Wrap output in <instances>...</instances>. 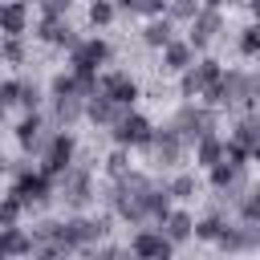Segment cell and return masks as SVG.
<instances>
[{"mask_svg":"<svg viewBox=\"0 0 260 260\" xmlns=\"http://www.w3.org/2000/svg\"><path fill=\"white\" fill-rule=\"evenodd\" d=\"M8 175H12L8 195L20 199L24 211H32V207H49V203L57 199V195H53V179H45V175L32 167V158H16V162H8Z\"/></svg>","mask_w":260,"mask_h":260,"instance_id":"cell-1","label":"cell"},{"mask_svg":"<svg viewBox=\"0 0 260 260\" xmlns=\"http://www.w3.org/2000/svg\"><path fill=\"white\" fill-rule=\"evenodd\" d=\"M102 240H110V215H65L61 219V252L69 256V252H81V248H93V244H102Z\"/></svg>","mask_w":260,"mask_h":260,"instance_id":"cell-2","label":"cell"},{"mask_svg":"<svg viewBox=\"0 0 260 260\" xmlns=\"http://www.w3.org/2000/svg\"><path fill=\"white\" fill-rule=\"evenodd\" d=\"M53 195L65 203V211L69 215H81L93 199H98V187H93V171L85 167V162H73L57 183H53Z\"/></svg>","mask_w":260,"mask_h":260,"instance_id":"cell-3","label":"cell"},{"mask_svg":"<svg viewBox=\"0 0 260 260\" xmlns=\"http://www.w3.org/2000/svg\"><path fill=\"white\" fill-rule=\"evenodd\" d=\"M73 162H77V138H73L69 130H53V134H49V142L41 146V154H37V162H32V167H37L45 179H53V183H57Z\"/></svg>","mask_w":260,"mask_h":260,"instance_id":"cell-4","label":"cell"},{"mask_svg":"<svg viewBox=\"0 0 260 260\" xmlns=\"http://www.w3.org/2000/svg\"><path fill=\"white\" fill-rule=\"evenodd\" d=\"M171 126H175V134H179V138L187 142V150H191V142H199L203 134H215V130H219V114L207 110V106H199V102H183V106L175 110Z\"/></svg>","mask_w":260,"mask_h":260,"instance_id":"cell-5","label":"cell"},{"mask_svg":"<svg viewBox=\"0 0 260 260\" xmlns=\"http://www.w3.org/2000/svg\"><path fill=\"white\" fill-rule=\"evenodd\" d=\"M98 93L106 102H114L118 110H134V102L142 98V85L130 69H102L98 73Z\"/></svg>","mask_w":260,"mask_h":260,"instance_id":"cell-6","label":"cell"},{"mask_svg":"<svg viewBox=\"0 0 260 260\" xmlns=\"http://www.w3.org/2000/svg\"><path fill=\"white\" fill-rule=\"evenodd\" d=\"M150 134H154V122H150L146 114H138V110H126V114L110 126V142H114L118 150H146Z\"/></svg>","mask_w":260,"mask_h":260,"instance_id":"cell-7","label":"cell"},{"mask_svg":"<svg viewBox=\"0 0 260 260\" xmlns=\"http://www.w3.org/2000/svg\"><path fill=\"white\" fill-rule=\"evenodd\" d=\"M219 73H223V65H219L215 57H195V65L179 73V98L199 102V98H203V93L219 81Z\"/></svg>","mask_w":260,"mask_h":260,"instance_id":"cell-8","label":"cell"},{"mask_svg":"<svg viewBox=\"0 0 260 260\" xmlns=\"http://www.w3.org/2000/svg\"><path fill=\"white\" fill-rule=\"evenodd\" d=\"M49 134H53V126H49L45 110L20 114V122L12 126V138H16V146H20V154H24V158H37V154H41V146L49 142Z\"/></svg>","mask_w":260,"mask_h":260,"instance_id":"cell-9","label":"cell"},{"mask_svg":"<svg viewBox=\"0 0 260 260\" xmlns=\"http://www.w3.org/2000/svg\"><path fill=\"white\" fill-rule=\"evenodd\" d=\"M146 158H150L154 167H179V162L187 158V142L175 134L171 122H167V126H154V134H150V142H146Z\"/></svg>","mask_w":260,"mask_h":260,"instance_id":"cell-10","label":"cell"},{"mask_svg":"<svg viewBox=\"0 0 260 260\" xmlns=\"http://www.w3.org/2000/svg\"><path fill=\"white\" fill-rule=\"evenodd\" d=\"M110 61H114V45L106 37H81L69 49V65L65 69H98L102 73V65H110Z\"/></svg>","mask_w":260,"mask_h":260,"instance_id":"cell-11","label":"cell"},{"mask_svg":"<svg viewBox=\"0 0 260 260\" xmlns=\"http://www.w3.org/2000/svg\"><path fill=\"white\" fill-rule=\"evenodd\" d=\"M130 256L134 260H175V248L167 244V236L158 232V228H150V223H142V228H134V236H130Z\"/></svg>","mask_w":260,"mask_h":260,"instance_id":"cell-12","label":"cell"},{"mask_svg":"<svg viewBox=\"0 0 260 260\" xmlns=\"http://www.w3.org/2000/svg\"><path fill=\"white\" fill-rule=\"evenodd\" d=\"M215 248H219L223 256H252V252L260 248V228H252V223H236V219H228V228L219 232V240H215Z\"/></svg>","mask_w":260,"mask_h":260,"instance_id":"cell-13","label":"cell"},{"mask_svg":"<svg viewBox=\"0 0 260 260\" xmlns=\"http://www.w3.org/2000/svg\"><path fill=\"white\" fill-rule=\"evenodd\" d=\"M219 32H223V12H215V8H199L195 20L187 24V37H183V41H187L195 53H207L211 41H215Z\"/></svg>","mask_w":260,"mask_h":260,"instance_id":"cell-14","label":"cell"},{"mask_svg":"<svg viewBox=\"0 0 260 260\" xmlns=\"http://www.w3.org/2000/svg\"><path fill=\"white\" fill-rule=\"evenodd\" d=\"M32 37L41 41V45H53V49H73L81 37H77V28L69 24V16H61V20H37V28H32Z\"/></svg>","mask_w":260,"mask_h":260,"instance_id":"cell-15","label":"cell"},{"mask_svg":"<svg viewBox=\"0 0 260 260\" xmlns=\"http://www.w3.org/2000/svg\"><path fill=\"white\" fill-rule=\"evenodd\" d=\"M81 110H85V98H49V126L53 130H69L81 122Z\"/></svg>","mask_w":260,"mask_h":260,"instance_id":"cell-16","label":"cell"},{"mask_svg":"<svg viewBox=\"0 0 260 260\" xmlns=\"http://www.w3.org/2000/svg\"><path fill=\"white\" fill-rule=\"evenodd\" d=\"M191 228H195V215H191L187 207H171V211L162 215V223H158V232L167 236V244H171V248L187 244V240H191Z\"/></svg>","mask_w":260,"mask_h":260,"instance_id":"cell-17","label":"cell"},{"mask_svg":"<svg viewBox=\"0 0 260 260\" xmlns=\"http://www.w3.org/2000/svg\"><path fill=\"white\" fill-rule=\"evenodd\" d=\"M158 53H162V65H158V69H162V73H175V77H179L183 69H191V65H195V57H199L183 37H175V41H171V45H162Z\"/></svg>","mask_w":260,"mask_h":260,"instance_id":"cell-18","label":"cell"},{"mask_svg":"<svg viewBox=\"0 0 260 260\" xmlns=\"http://www.w3.org/2000/svg\"><path fill=\"white\" fill-rule=\"evenodd\" d=\"M122 114H126V110H118V106L106 102L102 93H89V98H85V110H81V122H93L98 130H110Z\"/></svg>","mask_w":260,"mask_h":260,"instance_id":"cell-19","label":"cell"},{"mask_svg":"<svg viewBox=\"0 0 260 260\" xmlns=\"http://www.w3.org/2000/svg\"><path fill=\"white\" fill-rule=\"evenodd\" d=\"M236 146H244L252 158H260V118L256 114H240L236 122H232V134H228Z\"/></svg>","mask_w":260,"mask_h":260,"instance_id":"cell-20","label":"cell"},{"mask_svg":"<svg viewBox=\"0 0 260 260\" xmlns=\"http://www.w3.org/2000/svg\"><path fill=\"white\" fill-rule=\"evenodd\" d=\"M28 32V4L0 0V37H24Z\"/></svg>","mask_w":260,"mask_h":260,"instance_id":"cell-21","label":"cell"},{"mask_svg":"<svg viewBox=\"0 0 260 260\" xmlns=\"http://www.w3.org/2000/svg\"><path fill=\"white\" fill-rule=\"evenodd\" d=\"M32 252V236L28 228H0V256L8 260H24Z\"/></svg>","mask_w":260,"mask_h":260,"instance_id":"cell-22","label":"cell"},{"mask_svg":"<svg viewBox=\"0 0 260 260\" xmlns=\"http://www.w3.org/2000/svg\"><path fill=\"white\" fill-rule=\"evenodd\" d=\"M191 154H195V167H215V162H223V134L215 130V134H203L199 142H191Z\"/></svg>","mask_w":260,"mask_h":260,"instance_id":"cell-23","label":"cell"},{"mask_svg":"<svg viewBox=\"0 0 260 260\" xmlns=\"http://www.w3.org/2000/svg\"><path fill=\"white\" fill-rule=\"evenodd\" d=\"M162 191L171 195V203H191V199H199V179H195V171H179L162 183Z\"/></svg>","mask_w":260,"mask_h":260,"instance_id":"cell-24","label":"cell"},{"mask_svg":"<svg viewBox=\"0 0 260 260\" xmlns=\"http://www.w3.org/2000/svg\"><path fill=\"white\" fill-rule=\"evenodd\" d=\"M138 41H142L146 49H162V45H171V41H175V24H171L167 16H150V20L142 24Z\"/></svg>","mask_w":260,"mask_h":260,"instance_id":"cell-25","label":"cell"},{"mask_svg":"<svg viewBox=\"0 0 260 260\" xmlns=\"http://www.w3.org/2000/svg\"><path fill=\"white\" fill-rule=\"evenodd\" d=\"M232 215H236V223H252V228H260V191H256V187L240 191L236 203H232Z\"/></svg>","mask_w":260,"mask_h":260,"instance_id":"cell-26","label":"cell"},{"mask_svg":"<svg viewBox=\"0 0 260 260\" xmlns=\"http://www.w3.org/2000/svg\"><path fill=\"white\" fill-rule=\"evenodd\" d=\"M228 219H232V215H215V211H207L203 219H195V228H191V240L215 244V240H219V232L228 228Z\"/></svg>","mask_w":260,"mask_h":260,"instance_id":"cell-27","label":"cell"},{"mask_svg":"<svg viewBox=\"0 0 260 260\" xmlns=\"http://www.w3.org/2000/svg\"><path fill=\"white\" fill-rule=\"evenodd\" d=\"M195 12H199V0H167V8H162V16H167L175 28H187V24L195 20Z\"/></svg>","mask_w":260,"mask_h":260,"instance_id":"cell-28","label":"cell"},{"mask_svg":"<svg viewBox=\"0 0 260 260\" xmlns=\"http://www.w3.org/2000/svg\"><path fill=\"white\" fill-rule=\"evenodd\" d=\"M130 167H134V162H130V150H118V146L102 158V171H106V179H110V183H118L122 175H130Z\"/></svg>","mask_w":260,"mask_h":260,"instance_id":"cell-29","label":"cell"},{"mask_svg":"<svg viewBox=\"0 0 260 260\" xmlns=\"http://www.w3.org/2000/svg\"><path fill=\"white\" fill-rule=\"evenodd\" d=\"M81 256H85V260H134L126 244H110V240H102V244H93V248H81Z\"/></svg>","mask_w":260,"mask_h":260,"instance_id":"cell-30","label":"cell"},{"mask_svg":"<svg viewBox=\"0 0 260 260\" xmlns=\"http://www.w3.org/2000/svg\"><path fill=\"white\" fill-rule=\"evenodd\" d=\"M85 20H89L93 28H110V24L118 20V12H114V0H89V8H85Z\"/></svg>","mask_w":260,"mask_h":260,"instance_id":"cell-31","label":"cell"},{"mask_svg":"<svg viewBox=\"0 0 260 260\" xmlns=\"http://www.w3.org/2000/svg\"><path fill=\"white\" fill-rule=\"evenodd\" d=\"M0 61H8V65H24L28 61V45H24V37H0Z\"/></svg>","mask_w":260,"mask_h":260,"instance_id":"cell-32","label":"cell"},{"mask_svg":"<svg viewBox=\"0 0 260 260\" xmlns=\"http://www.w3.org/2000/svg\"><path fill=\"white\" fill-rule=\"evenodd\" d=\"M236 49H240V57H244V61H256V57H260V28H256V24H244V28H240Z\"/></svg>","mask_w":260,"mask_h":260,"instance_id":"cell-33","label":"cell"},{"mask_svg":"<svg viewBox=\"0 0 260 260\" xmlns=\"http://www.w3.org/2000/svg\"><path fill=\"white\" fill-rule=\"evenodd\" d=\"M28 211H24V203L20 199H12V195H0V228H20V219H24Z\"/></svg>","mask_w":260,"mask_h":260,"instance_id":"cell-34","label":"cell"},{"mask_svg":"<svg viewBox=\"0 0 260 260\" xmlns=\"http://www.w3.org/2000/svg\"><path fill=\"white\" fill-rule=\"evenodd\" d=\"M41 102H45V93H41V85L32 81V77H20V110L24 114H32V110H41Z\"/></svg>","mask_w":260,"mask_h":260,"instance_id":"cell-35","label":"cell"},{"mask_svg":"<svg viewBox=\"0 0 260 260\" xmlns=\"http://www.w3.org/2000/svg\"><path fill=\"white\" fill-rule=\"evenodd\" d=\"M49 98H81L77 85H73V77H69V69H57L49 77Z\"/></svg>","mask_w":260,"mask_h":260,"instance_id":"cell-36","label":"cell"},{"mask_svg":"<svg viewBox=\"0 0 260 260\" xmlns=\"http://www.w3.org/2000/svg\"><path fill=\"white\" fill-rule=\"evenodd\" d=\"M223 162L236 167V171H248V167H252V154H248L244 146H236L232 138H223Z\"/></svg>","mask_w":260,"mask_h":260,"instance_id":"cell-37","label":"cell"},{"mask_svg":"<svg viewBox=\"0 0 260 260\" xmlns=\"http://www.w3.org/2000/svg\"><path fill=\"white\" fill-rule=\"evenodd\" d=\"M16 102H20V77H4L0 81V110L8 114Z\"/></svg>","mask_w":260,"mask_h":260,"instance_id":"cell-38","label":"cell"},{"mask_svg":"<svg viewBox=\"0 0 260 260\" xmlns=\"http://www.w3.org/2000/svg\"><path fill=\"white\" fill-rule=\"evenodd\" d=\"M69 4L73 0H37V12L45 20H61V16H69Z\"/></svg>","mask_w":260,"mask_h":260,"instance_id":"cell-39","label":"cell"},{"mask_svg":"<svg viewBox=\"0 0 260 260\" xmlns=\"http://www.w3.org/2000/svg\"><path fill=\"white\" fill-rule=\"evenodd\" d=\"M24 260H65V252H61V248H45V244H32V252H28Z\"/></svg>","mask_w":260,"mask_h":260,"instance_id":"cell-40","label":"cell"},{"mask_svg":"<svg viewBox=\"0 0 260 260\" xmlns=\"http://www.w3.org/2000/svg\"><path fill=\"white\" fill-rule=\"evenodd\" d=\"M4 175H8V158L0 154V179H4Z\"/></svg>","mask_w":260,"mask_h":260,"instance_id":"cell-41","label":"cell"},{"mask_svg":"<svg viewBox=\"0 0 260 260\" xmlns=\"http://www.w3.org/2000/svg\"><path fill=\"white\" fill-rule=\"evenodd\" d=\"M0 260H8V256H0Z\"/></svg>","mask_w":260,"mask_h":260,"instance_id":"cell-42","label":"cell"}]
</instances>
